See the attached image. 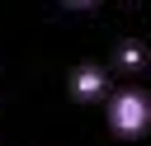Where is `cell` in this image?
<instances>
[{
    "mask_svg": "<svg viewBox=\"0 0 151 146\" xmlns=\"http://www.w3.org/2000/svg\"><path fill=\"white\" fill-rule=\"evenodd\" d=\"M71 9H90V5H99V0H66Z\"/></svg>",
    "mask_w": 151,
    "mask_h": 146,
    "instance_id": "cell-4",
    "label": "cell"
},
{
    "mask_svg": "<svg viewBox=\"0 0 151 146\" xmlns=\"http://www.w3.org/2000/svg\"><path fill=\"white\" fill-rule=\"evenodd\" d=\"M71 89H76V99H99V94L109 89V75H104L99 66H80V71L71 75Z\"/></svg>",
    "mask_w": 151,
    "mask_h": 146,
    "instance_id": "cell-2",
    "label": "cell"
},
{
    "mask_svg": "<svg viewBox=\"0 0 151 146\" xmlns=\"http://www.w3.org/2000/svg\"><path fill=\"white\" fill-rule=\"evenodd\" d=\"M118 61H123V71H137V66H142V47H132V42H127V47L118 52Z\"/></svg>",
    "mask_w": 151,
    "mask_h": 146,
    "instance_id": "cell-3",
    "label": "cell"
},
{
    "mask_svg": "<svg viewBox=\"0 0 151 146\" xmlns=\"http://www.w3.org/2000/svg\"><path fill=\"white\" fill-rule=\"evenodd\" d=\"M109 127L118 137H142L151 127V94H142L137 85L127 89H113L109 94Z\"/></svg>",
    "mask_w": 151,
    "mask_h": 146,
    "instance_id": "cell-1",
    "label": "cell"
}]
</instances>
